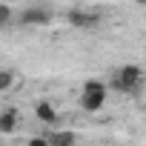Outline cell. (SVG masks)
I'll list each match as a JSON object with an SVG mask.
<instances>
[{"label": "cell", "mask_w": 146, "mask_h": 146, "mask_svg": "<svg viewBox=\"0 0 146 146\" xmlns=\"http://www.w3.org/2000/svg\"><path fill=\"white\" fill-rule=\"evenodd\" d=\"M17 123H20V112L15 106H9V109L0 112V135H12L17 129Z\"/></svg>", "instance_id": "cell-5"}, {"label": "cell", "mask_w": 146, "mask_h": 146, "mask_svg": "<svg viewBox=\"0 0 146 146\" xmlns=\"http://www.w3.org/2000/svg\"><path fill=\"white\" fill-rule=\"evenodd\" d=\"M26 146H49V143H46V135H37V137H32Z\"/></svg>", "instance_id": "cell-10"}, {"label": "cell", "mask_w": 146, "mask_h": 146, "mask_svg": "<svg viewBox=\"0 0 146 146\" xmlns=\"http://www.w3.org/2000/svg\"><path fill=\"white\" fill-rule=\"evenodd\" d=\"M52 20V12L49 9H40V6H32V9H23L20 12V23L23 26H46Z\"/></svg>", "instance_id": "cell-3"}, {"label": "cell", "mask_w": 146, "mask_h": 146, "mask_svg": "<svg viewBox=\"0 0 146 146\" xmlns=\"http://www.w3.org/2000/svg\"><path fill=\"white\" fill-rule=\"evenodd\" d=\"M106 83L103 80H86L83 83V89H80V109L83 112H100L103 106H106Z\"/></svg>", "instance_id": "cell-2"}, {"label": "cell", "mask_w": 146, "mask_h": 146, "mask_svg": "<svg viewBox=\"0 0 146 146\" xmlns=\"http://www.w3.org/2000/svg\"><path fill=\"white\" fill-rule=\"evenodd\" d=\"M12 20H15V9L6 6V3H0V26H9Z\"/></svg>", "instance_id": "cell-9"}, {"label": "cell", "mask_w": 146, "mask_h": 146, "mask_svg": "<svg viewBox=\"0 0 146 146\" xmlns=\"http://www.w3.org/2000/svg\"><path fill=\"white\" fill-rule=\"evenodd\" d=\"M15 83V72L12 69H0V92H6Z\"/></svg>", "instance_id": "cell-8"}, {"label": "cell", "mask_w": 146, "mask_h": 146, "mask_svg": "<svg viewBox=\"0 0 146 146\" xmlns=\"http://www.w3.org/2000/svg\"><path fill=\"white\" fill-rule=\"evenodd\" d=\"M69 23H72V26H95V23H98V12H89V9H69Z\"/></svg>", "instance_id": "cell-6"}, {"label": "cell", "mask_w": 146, "mask_h": 146, "mask_svg": "<svg viewBox=\"0 0 146 146\" xmlns=\"http://www.w3.org/2000/svg\"><path fill=\"white\" fill-rule=\"evenodd\" d=\"M35 115H37L40 123H46V126H57V109H54L49 100H37V103H35Z\"/></svg>", "instance_id": "cell-4"}, {"label": "cell", "mask_w": 146, "mask_h": 146, "mask_svg": "<svg viewBox=\"0 0 146 146\" xmlns=\"http://www.w3.org/2000/svg\"><path fill=\"white\" fill-rule=\"evenodd\" d=\"M109 86H112L115 92H120V95H135V92L143 86V69H140L137 63H126V66L115 69ZM109 86H106V89H109Z\"/></svg>", "instance_id": "cell-1"}, {"label": "cell", "mask_w": 146, "mask_h": 146, "mask_svg": "<svg viewBox=\"0 0 146 146\" xmlns=\"http://www.w3.org/2000/svg\"><path fill=\"white\" fill-rule=\"evenodd\" d=\"M46 143L49 146H75V132H69V129L52 132V135H46Z\"/></svg>", "instance_id": "cell-7"}]
</instances>
